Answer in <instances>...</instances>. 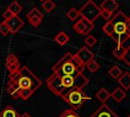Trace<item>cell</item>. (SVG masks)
I'll return each mask as SVG.
<instances>
[{
    "label": "cell",
    "instance_id": "1",
    "mask_svg": "<svg viewBox=\"0 0 130 117\" xmlns=\"http://www.w3.org/2000/svg\"><path fill=\"white\" fill-rule=\"evenodd\" d=\"M46 83L49 90H51L56 96H62L65 92L71 89L82 90L88 83V78L84 76L82 73H78L74 76H60L57 73L53 72V74L47 78Z\"/></svg>",
    "mask_w": 130,
    "mask_h": 117
},
{
    "label": "cell",
    "instance_id": "2",
    "mask_svg": "<svg viewBox=\"0 0 130 117\" xmlns=\"http://www.w3.org/2000/svg\"><path fill=\"white\" fill-rule=\"evenodd\" d=\"M8 81L16 83L19 90L27 89L31 90L34 93L42 84L41 79L35 75V73H32V71L26 66H22L19 71L14 74H8Z\"/></svg>",
    "mask_w": 130,
    "mask_h": 117
},
{
    "label": "cell",
    "instance_id": "3",
    "mask_svg": "<svg viewBox=\"0 0 130 117\" xmlns=\"http://www.w3.org/2000/svg\"><path fill=\"white\" fill-rule=\"evenodd\" d=\"M53 72L57 73L60 76L65 75H76L78 73H82L84 66L76 59V57L71 53H66L54 66Z\"/></svg>",
    "mask_w": 130,
    "mask_h": 117
},
{
    "label": "cell",
    "instance_id": "4",
    "mask_svg": "<svg viewBox=\"0 0 130 117\" xmlns=\"http://www.w3.org/2000/svg\"><path fill=\"white\" fill-rule=\"evenodd\" d=\"M63 100L68 103V105L71 107V109L73 110H77L79 109L84 103L85 101L89 100L90 98L88 96H86L81 90H77V89H71L68 90L67 92H65L62 96Z\"/></svg>",
    "mask_w": 130,
    "mask_h": 117
},
{
    "label": "cell",
    "instance_id": "5",
    "mask_svg": "<svg viewBox=\"0 0 130 117\" xmlns=\"http://www.w3.org/2000/svg\"><path fill=\"white\" fill-rule=\"evenodd\" d=\"M79 15L88 20L89 22H92L101 15V8L100 6H98L92 0H88L79 10H78Z\"/></svg>",
    "mask_w": 130,
    "mask_h": 117
},
{
    "label": "cell",
    "instance_id": "6",
    "mask_svg": "<svg viewBox=\"0 0 130 117\" xmlns=\"http://www.w3.org/2000/svg\"><path fill=\"white\" fill-rule=\"evenodd\" d=\"M127 19H128V17L122 11L117 12L114 16L111 17L110 21H111V23L113 24V27H114L113 35L127 34L126 33V22H127Z\"/></svg>",
    "mask_w": 130,
    "mask_h": 117
},
{
    "label": "cell",
    "instance_id": "7",
    "mask_svg": "<svg viewBox=\"0 0 130 117\" xmlns=\"http://www.w3.org/2000/svg\"><path fill=\"white\" fill-rule=\"evenodd\" d=\"M93 27H94V25L92 22H89L88 20H86L82 17L79 20H77L73 25V30L76 33L83 35V36H87L89 34V32H91L93 30Z\"/></svg>",
    "mask_w": 130,
    "mask_h": 117
},
{
    "label": "cell",
    "instance_id": "8",
    "mask_svg": "<svg viewBox=\"0 0 130 117\" xmlns=\"http://www.w3.org/2000/svg\"><path fill=\"white\" fill-rule=\"evenodd\" d=\"M5 66L8 70V74H14V73L18 72L20 69V64L18 62V59L13 53L8 54V56L6 57Z\"/></svg>",
    "mask_w": 130,
    "mask_h": 117
},
{
    "label": "cell",
    "instance_id": "9",
    "mask_svg": "<svg viewBox=\"0 0 130 117\" xmlns=\"http://www.w3.org/2000/svg\"><path fill=\"white\" fill-rule=\"evenodd\" d=\"M74 56L76 57V59H77L83 66H85V65H86L90 60H92L93 57H94L93 53H92L87 47H82V48H80V49L78 50V52H77Z\"/></svg>",
    "mask_w": 130,
    "mask_h": 117
},
{
    "label": "cell",
    "instance_id": "10",
    "mask_svg": "<svg viewBox=\"0 0 130 117\" xmlns=\"http://www.w3.org/2000/svg\"><path fill=\"white\" fill-rule=\"evenodd\" d=\"M6 23L9 27V33L10 34H16L24 24L23 20L18 15H13L10 19L6 20Z\"/></svg>",
    "mask_w": 130,
    "mask_h": 117
},
{
    "label": "cell",
    "instance_id": "11",
    "mask_svg": "<svg viewBox=\"0 0 130 117\" xmlns=\"http://www.w3.org/2000/svg\"><path fill=\"white\" fill-rule=\"evenodd\" d=\"M26 18L28 19L29 23L32 26H38L42 23L43 21V13H41V11L38 8H32L27 14H26Z\"/></svg>",
    "mask_w": 130,
    "mask_h": 117
},
{
    "label": "cell",
    "instance_id": "12",
    "mask_svg": "<svg viewBox=\"0 0 130 117\" xmlns=\"http://www.w3.org/2000/svg\"><path fill=\"white\" fill-rule=\"evenodd\" d=\"M90 117H118V115L106 104H103Z\"/></svg>",
    "mask_w": 130,
    "mask_h": 117
},
{
    "label": "cell",
    "instance_id": "13",
    "mask_svg": "<svg viewBox=\"0 0 130 117\" xmlns=\"http://www.w3.org/2000/svg\"><path fill=\"white\" fill-rule=\"evenodd\" d=\"M118 7H119V5L116 0H104L100 6L102 11H107L111 14H114L115 11L118 9Z\"/></svg>",
    "mask_w": 130,
    "mask_h": 117
},
{
    "label": "cell",
    "instance_id": "14",
    "mask_svg": "<svg viewBox=\"0 0 130 117\" xmlns=\"http://www.w3.org/2000/svg\"><path fill=\"white\" fill-rule=\"evenodd\" d=\"M7 93L9 94V96L12 98V99H18L19 98V93H20V90L19 87L17 86L16 83L14 82H7Z\"/></svg>",
    "mask_w": 130,
    "mask_h": 117
},
{
    "label": "cell",
    "instance_id": "15",
    "mask_svg": "<svg viewBox=\"0 0 130 117\" xmlns=\"http://www.w3.org/2000/svg\"><path fill=\"white\" fill-rule=\"evenodd\" d=\"M118 82L124 90H129L130 89V73L129 72L122 73V75L118 78Z\"/></svg>",
    "mask_w": 130,
    "mask_h": 117
},
{
    "label": "cell",
    "instance_id": "16",
    "mask_svg": "<svg viewBox=\"0 0 130 117\" xmlns=\"http://www.w3.org/2000/svg\"><path fill=\"white\" fill-rule=\"evenodd\" d=\"M0 117H19V115L14 108L11 106H6L0 112Z\"/></svg>",
    "mask_w": 130,
    "mask_h": 117
},
{
    "label": "cell",
    "instance_id": "17",
    "mask_svg": "<svg viewBox=\"0 0 130 117\" xmlns=\"http://www.w3.org/2000/svg\"><path fill=\"white\" fill-rule=\"evenodd\" d=\"M68 41H69V36H68L66 33H64V32L58 33V34L56 35V37H55V42H56L57 44H59L60 46L66 45V44L68 43Z\"/></svg>",
    "mask_w": 130,
    "mask_h": 117
},
{
    "label": "cell",
    "instance_id": "18",
    "mask_svg": "<svg viewBox=\"0 0 130 117\" xmlns=\"http://www.w3.org/2000/svg\"><path fill=\"white\" fill-rule=\"evenodd\" d=\"M111 97L116 101V102H121L125 97H126V93L121 89V87H117V89H115L113 92H112V94H111Z\"/></svg>",
    "mask_w": 130,
    "mask_h": 117
},
{
    "label": "cell",
    "instance_id": "19",
    "mask_svg": "<svg viewBox=\"0 0 130 117\" xmlns=\"http://www.w3.org/2000/svg\"><path fill=\"white\" fill-rule=\"evenodd\" d=\"M7 10H9L12 13V15H18V13H20L22 10V6L17 1H13L8 5Z\"/></svg>",
    "mask_w": 130,
    "mask_h": 117
},
{
    "label": "cell",
    "instance_id": "20",
    "mask_svg": "<svg viewBox=\"0 0 130 117\" xmlns=\"http://www.w3.org/2000/svg\"><path fill=\"white\" fill-rule=\"evenodd\" d=\"M95 97H96V99L99 100V101H101L102 103H106L108 100H109V98L111 97V94L106 90V89H101L96 94H95Z\"/></svg>",
    "mask_w": 130,
    "mask_h": 117
},
{
    "label": "cell",
    "instance_id": "21",
    "mask_svg": "<svg viewBox=\"0 0 130 117\" xmlns=\"http://www.w3.org/2000/svg\"><path fill=\"white\" fill-rule=\"evenodd\" d=\"M111 38L117 43V45H123L125 41L129 39L128 34H122V35H112Z\"/></svg>",
    "mask_w": 130,
    "mask_h": 117
},
{
    "label": "cell",
    "instance_id": "22",
    "mask_svg": "<svg viewBox=\"0 0 130 117\" xmlns=\"http://www.w3.org/2000/svg\"><path fill=\"white\" fill-rule=\"evenodd\" d=\"M109 74L113 77V78H116V79H118L121 75H122V69L119 67V66H117V65H114L110 70H109Z\"/></svg>",
    "mask_w": 130,
    "mask_h": 117
},
{
    "label": "cell",
    "instance_id": "23",
    "mask_svg": "<svg viewBox=\"0 0 130 117\" xmlns=\"http://www.w3.org/2000/svg\"><path fill=\"white\" fill-rule=\"evenodd\" d=\"M124 52H125V48H124L123 45H117L116 48L113 50V54H114V56H115L117 59H119V60L122 59V56H123Z\"/></svg>",
    "mask_w": 130,
    "mask_h": 117
},
{
    "label": "cell",
    "instance_id": "24",
    "mask_svg": "<svg viewBox=\"0 0 130 117\" xmlns=\"http://www.w3.org/2000/svg\"><path fill=\"white\" fill-rule=\"evenodd\" d=\"M85 66H86V68H87L90 72H95V71H98L99 68H100V64H99L98 61H95L94 59L90 60Z\"/></svg>",
    "mask_w": 130,
    "mask_h": 117
},
{
    "label": "cell",
    "instance_id": "25",
    "mask_svg": "<svg viewBox=\"0 0 130 117\" xmlns=\"http://www.w3.org/2000/svg\"><path fill=\"white\" fill-rule=\"evenodd\" d=\"M55 3L52 1V0H46V1H44L43 2V4H42V7H43V9L45 10V11H47V12H50V11H52L54 8H55Z\"/></svg>",
    "mask_w": 130,
    "mask_h": 117
},
{
    "label": "cell",
    "instance_id": "26",
    "mask_svg": "<svg viewBox=\"0 0 130 117\" xmlns=\"http://www.w3.org/2000/svg\"><path fill=\"white\" fill-rule=\"evenodd\" d=\"M66 15H67V17H68L70 20L74 21V20H76L77 17L79 16V13H78V10H77V9H75V8H70V9L67 11Z\"/></svg>",
    "mask_w": 130,
    "mask_h": 117
},
{
    "label": "cell",
    "instance_id": "27",
    "mask_svg": "<svg viewBox=\"0 0 130 117\" xmlns=\"http://www.w3.org/2000/svg\"><path fill=\"white\" fill-rule=\"evenodd\" d=\"M103 31H104V33H106L108 36H112L113 35V33H114V27H113V24L111 23V21L109 20V21H107L106 22V24L103 26Z\"/></svg>",
    "mask_w": 130,
    "mask_h": 117
},
{
    "label": "cell",
    "instance_id": "28",
    "mask_svg": "<svg viewBox=\"0 0 130 117\" xmlns=\"http://www.w3.org/2000/svg\"><path fill=\"white\" fill-rule=\"evenodd\" d=\"M59 117H80L73 109H67L61 113Z\"/></svg>",
    "mask_w": 130,
    "mask_h": 117
},
{
    "label": "cell",
    "instance_id": "29",
    "mask_svg": "<svg viewBox=\"0 0 130 117\" xmlns=\"http://www.w3.org/2000/svg\"><path fill=\"white\" fill-rule=\"evenodd\" d=\"M34 94V92L31 90H20L19 93V98H21L22 100H27L31 95Z\"/></svg>",
    "mask_w": 130,
    "mask_h": 117
},
{
    "label": "cell",
    "instance_id": "30",
    "mask_svg": "<svg viewBox=\"0 0 130 117\" xmlns=\"http://www.w3.org/2000/svg\"><path fill=\"white\" fill-rule=\"evenodd\" d=\"M84 43H85V45H86V46H88L89 48H91V47H93V46H94V44L96 43V39H95L93 36L88 35V36L85 38Z\"/></svg>",
    "mask_w": 130,
    "mask_h": 117
},
{
    "label": "cell",
    "instance_id": "31",
    "mask_svg": "<svg viewBox=\"0 0 130 117\" xmlns=\"http://www.w3.org/2000/svg\"><path fill=\"white\" fill-rule=\"evenodd\" d=\"M121 60H123L127 65L130 66V47L125 48V52H124Z\"/></svg>",
    "mask_w": 130,
    "mask_h": 117
},
{
    "label": "cell",
    "instance_id": "32",
    "mask_svg": "<svg viewBox=\"0 0 130 117\" xmlns=\"http://www.w3.org/2000/svg\"><path fill=\"white\" fill-rule=\"evenodd\" d=\"M0 33L3 35V36H6L9 34V27L6 23V21H3L0 23Z\"/></svg>",
    "mask_w": 130,
    "mask_h": 117
},
{
    "label": "cell",
    "instance_id": "33",
    "mask_svg": "<svg viewBox=\"0 0 130 117\" xmlns=\"http://www.w3.org/2000/svg\"><path fill=\"white\" fill-rule=\"evenodd\" d=\"M2 16H3V18H4V19H5V21H6V20L10 19V18H11L13 15H12V13H11L9 10H7V9H6V10H5V11L2 13Z\"/></svg>",
    "mask_w": 130,
    "mask_h": 117
},
{
    "label": "cell",
    "instance_id": "34",
    "mask_svg": "<svg viewBox=\"0 0 130 117\" xmlns=\"http://www.w3.org/2000/svg\"><path fill=\"white\" fill-rule=\"evenodd\" d=\"M126 33L128 34V36L130 35V17H128L127 22H126Z\"/></svg>",
    "mask_w": 130,
    "mask_h": 117
},
{
    "label": "cell",
    "instance_id": "35",
    "mask_svg": "<svg viewBox=\"0 0 130 117\" xmlns=\"http://www.w3.org/2000/svg\"><path fill=\"white\" fill-rule=\"evenodd\" d=\"M19 117H31V116H30L29 114H27V113H23V114H22V115H20Z\"/></svg>",
    "mask_w": 130,
    "mask_h": 117
},
{
    "label": "cell",
    "instance_id": "36",
    "mask_svg": "<svg viewBox=\"0 0 130 117\" xmlns=\"http://www.w3.org/2000/svg\"><path fill=\"white\" fill-rule=\"evenodd\" d=\"M40 1H41V2H44V1H46V0H40Z\"/></svg>",
    "mask_w": 130,
    "mask_h": 117
},
{
    "label": "cell",
    "instance_id": "37",
    "mask_svg": "<svg viewBox=\"0 0 130 117\" xmlns=\"http://www.w3.org/2000/svg\"><path fill=\"white\" fill-rule=\"evenodd\" d=\"M129 39H130V35H129Z\"/></svg>",
    "mask_w": 130,
    "mask_h": 117
},
{
    "label": "cell",
    "instance_id": "38",
    "mask_svg": "<svg viewBox=\"0 0 130 117\" xmlns=\"http://www.w3.org/2000/svg\"><path fill=\"white\" fill-rule=\"evenodd\" d=\"M128 117H130V115H129V116H128Z\"/></svg>",
    "mask_w": 130,
    "mask_h": 117
}]
</instances>
